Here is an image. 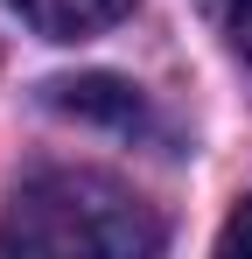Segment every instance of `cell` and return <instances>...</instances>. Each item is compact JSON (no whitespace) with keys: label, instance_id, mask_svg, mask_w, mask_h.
<instances>
[{"label":"cell","instance_id":"cell-3","mask_svg":"<svg viewBox=\"0 0 252 259\" xmlns=\"http://www.w3.org/2000/svg\"><path fill=\"white\" fill-rule=\"evenodd\" d=\"M42 42H84V35H105L112 21L133 14V0H7Z\"/></svg>","mask_w":252,"mask_h":259},{"label":"cell","instance_id":"cell-1","mask_svg":"<svg viewBox=\"0 0 252 259\" xmlns=\"http://www.w3.org/2000/svg\"><path fill=\"white\" fill-rule=\"evenodd\" d=\"M161 217L126 182L98 168H42L14 189L0 217L7 252H49V259H147L161 252Z\"/></svg>","mask_w":252,"mask_h":259},{"label":"cell","instance_id":"cell-2","mask_svg":"<svg viewBox=\"0 0 252 259\" xmlns=\"http://www.w3.org/2000/svg\"><path fill=\"white\" fill-rule=\"evenodd\" d=\"M49 105L56 112H70V119H105V126H147V98L119 77H63V84H49Z\"/></svg>","mask_w":252,"mask_h":259},{"label":"cell","instance_id":"cell-4","mask_svg":"<svg viewBox=\"0 0 252 259\" xmlns=\"http://www.w3.org/2000/svg\"><path fill=\"white\" fill-rule=\"evenodd\" d=\"M217 252H245V259H252V196H245L231 217H224V231H217Z\"/></svg>","mask_w":252,"mask_h":259},{"label":"cell","instance_id":"cell-5","mask_svg":"<svg viewBox=\"0 0 252 259\" xmlns=\"http://www.w3.org/2000/svg\"><path fill=\"white\" fill-rule=\"evenodd\" d=\"M231 42H238V56L252 63V0H231Z\"/></svg>","mask_w":252,"mask_h":259}]
</instances>
